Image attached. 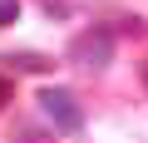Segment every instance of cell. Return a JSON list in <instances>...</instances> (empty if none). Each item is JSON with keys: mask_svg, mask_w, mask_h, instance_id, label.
<instances>
[{"mask_svg": "<svg viewBox=\"0 0 148 143\" xmlns=\"http://www.w3.org/2000/svg\"><path fill=\"white\" fill-rule=\"evenodd\" d=\"M69 64L89 69V74L109 69V64H114V35H109V30H84V35H74V40H69Z\"/></svg>", "mask_w": 148, "mask_h": 143, "instance_id": "1", "label": "cell"}, {"mask_svg": "<svg viewBox=\"0 0 148 143\" xmlns=\"http://www.w3.org/2000/svg\"><path fill=\"white\" fill-rule=\"evenodd\" d=\"M40 114L54 123V133H79V128H84V109H79V99H74L69 89H59V84L40 89Z\"/></svg>", "mask_w": 148, "mask_h": 143, "instance_id": "2", "label": "cell"}, {"mask_svg": "<svg viewBox=\"0 0 148 143\" xmlns=\"http://www.w3.org/2000/svg\"><path fill=\"white\" fill-rule=\"evenodd\" d=\"M0 64L25 69V74H45V69H54V59H45V54H30V49H20V54H0Z\"/></svg>", "mask_w": 148, "mask_h": 143, "instance_id": "3", "label": "cell"}, {"mask_svg": "<svg viewBox=\"0 0 148 143\" xmlns=\"http://www.w3.org/2000/svg\"><path fill=\"white\" fill-rule=\"evenodd\" d=\"M15 15H20V0H0V25H15Z\"/></svg>", "mask_w": 148, "mask_h": 143, "instance_id": "4", "label": "cell"}, {"mask_svg": "<svg viewBox=\"0 0 148 143\" xmlns=\"http://www.w3.org/2000/svg\"><path fill=\"white\" fill-rule=\"evenodd\" d=\"M5 104H10V79L0 74V109H5Z\"/></svg>", "mask_w": 148, "mask_h": 143, "instance_id": "5", "label": "cell"}, {"mask_svg": "<svg viewBox=\"0 0 148 143\" xmlns=\"http://www.w3.org/2000/svg\"><path fill=\"white\" fill-rule=\"evenodd\" d=\"M143 84H148V64H143Z\"/></svg>", "mask_w": 148, "mask_h": 143, "instance_id": "6", "label": "cell"}]
</instances>
